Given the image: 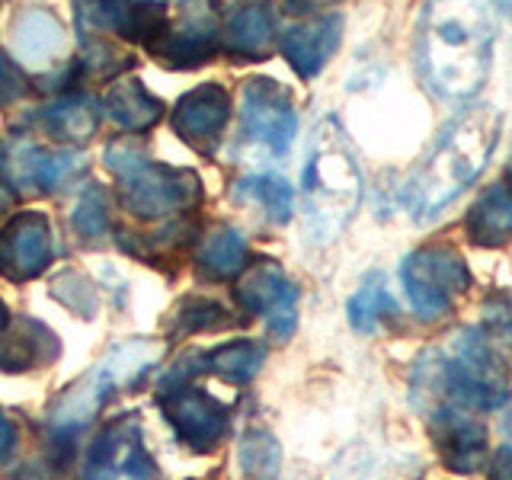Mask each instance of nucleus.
<instances>
[{
	"mask_svg": "<svg viewBox=\"0 0 512 480\" xmlns=\"http://www.w3.org/2000/svg\"><path fill=\"white\" fill-rule=\"evenodd\" d=\"M490 0H429L420 26L423 74L445 100H471L490 71Z\"/></svg>",
	"mask_w": 512,
	"mask_h": 480,
	"instance_id": "1",
	"label": "nucleus"
},
{
	"mask_svg": "<svg viewBox=\"0 0 512 480\" xmlns=\"http://www.w3.org/2000/svg\"><path fill=\"white\" fill-rule=\"evenodd\" d=\"M500 132L503 116L493 106H474L448 125L413 189V212L420 215V221L442 212L484 173L500 144Z\"/></svg>",
	"mask_w": 512,
	"mask_h": 480,
	"instance_id": "2",
	"label": "nucleus"
},
{
	"mask_svg": "<svg viewBox=\"0 0 512 480\" xmlns=\"http://www.w3.org/2000/svg\"><path fill=\"white\" fill-rule=\"evenodd\" d=\"M304 228L317 244H330L343 234L362 199V176L340 122L327 119L317 128L308 167H304Z\"/></svg>",
	"mask_w": 512,
	"mask_h": 480,
	"instance_id": "3",
	"label": "nucleus"
},
{
	"mask_svg": "<svg viewBox=\"0 0 512 480\" xmlns=\"http://www.w3.org/2000/svg\"><path fill=\"white\" fill-rule=\"evenodd\" d=\"M420 375L432 378V391L464 410H496L509 400V372L480 330H461L448 352H429Z\"/></svg>",
	"mask_w": 512,
	"mask_h": 480,
	"instance_id": "4",
	"label": "nucleus"
},
{
	"mask_svg": "<svg viewBox=\"0 0 512 480\" xmlns=\"http://www.w3.org/2000/svg\"><path fill=\"white\" fill-rule=\"evenodd\" d=\"M400 279L413 311L426 320H439L452 314L458 298L471 288V269L455 247L432 244L407 256Z\"/></svg>",
	"mask_w": 512,
	"mask_h": 480,
	"instance_id": "5",
	"label": "nucleus"
},
{
	"mask_svg": "<svg viewBox=\"0 0 512 480\" xmlns=\"http://www.w3.org/2000/svg\"><path fill=\"white\" fill-rule=\"evenodd\" d=\"M109 167L125 180V205L138 215H167L176 208L199 202V180L186 170H167L141 157H125V151L109 148Z\"/></svg>",
	"mask_w": 512,
	"mask_h": 480,
	"instance_id": "6",
	"label": "nucleus"
},
{
	"mask_svg": "<svg viewBox=\"0 0 512 480\" xmlns=\"http://www.w3.org/2000/svg\"><path fill=\"white\" fill-rule=\"evenodd\" d=\"M240 109H244V128L269 144L276 154H285L292 148L295 132H298V116L292 106V96L276 80L256 77L244 84V96H240Z\"/></svg>",
	"mask_w": 512,
	"mask_h": 480,
	"instance_id": "7",
	"label": "nucleus"
},
{
	"mask_svg": "<svg viewBox=\"0 0 512 480\" xmlns=\"http://www.w3.org/2000/svg\"><path fill=\"white\" fill-rule=\"evenodd\" d=\"M432 442L439 448L442 464L452 474H477L484 471L487 464V445H490V432L487 426L474 420V416L455 407L445 404L432 416Z\"/></svg>",
	"mask_w": 512,
	"mask_h": 480,
	"instance_id": "8",
	"label": "nucleus"
},
{
	"mask_svg": "<svg viewBox=\"0 0 512 480\" xmlns=\"http://www.w3.org/2000/svg\"><path fill=\"white\" fill-rule=\"evenodd\" d=\"M84 480H157L154 464L144 455L138 426L132 420L109 426L96 439Z\"/></svg>",
	"mask_w": 512,
	"mask_h": 480,
	"instance_id": "9",
	"label": "nucleus"
},
{
	"mask_svg": "<svg viewBox=\"0 0 512 480\" xmlns=\"http://www.w3.org/2000/svg\"><path fill=\"white\" fill-rule=\"evenodd\" d=\"M240 298L250 311H260L266 314L269 320V330L276 340H288V336L295 333V324H298V311H295V301H298V292L295 285L288 282L276 266H263L250 272V279L240 288Z\"/></svg>",
	"mask_w": 512,
	"mask_h": 480,
	"instance_id": "10",
	"label": "nucleus"
},
{
	"mask_svg": "<svg viewBox=\"0 0 512 480\" xmlns=\"http://www.w3.org/2000/svg\"><path fill=\"white\" fill-rule=\"evenodd\" d=\"M224 122H228V93L215 84L186 93L173 109V128L196 148L218 141Z\"/></svg>",
	"mask_w": 512,
	"mask_h": 480,
	"instance_id": "11",
	"label": "nucleus"
},
{
	"mask_svg": "<svg viewBox=\"0 0 512 480\" xmlns=\"http://www.w3.org/2000/svg\"><path fill=\"white\" fill-rule=\"evenodd\" d=\"M52 240H48V224L42 215H23L16 218L7 234L0 237V266L13 279H29L48 263Z\"/></svg>",
	"mask_w": 512,
	"mask_h": 480,
	"instance_id": "12",
	"label": "nucleus"
},
{
	"mask_svg": "<svg viewBox=\"0 0 512 480\" xmlns=\"http://www.w3.org/2000/svg\"><path fill=\"white\" fill-rule=\"evenodd\" d=\"M340 36H343L340 16H320V20H311V23L295 26L288 32L282 39V52L288 61H292L298 77L311 80L314 74L324 71L330 55L340 48Z\"/></svg>",
	"mask_w": 512,
	"mask_h": 480,
	"instance_id": "13",
	"label": "nucleus"
},
{
	"mask_svg": "<svg viewBox=\"0 0 512 480\" xmlns=\"http://www.w3.org/2000/svg\"><path fill=\"white\" fill-rule=\"evenodd\" d=\"M215 48L218 45H215L212 16H208L196 0H186L183 29L170 32L167 48H160V58H164V64H173V68H192V64H202Z\"/></svg>",
	"mask_w": 512,
	"mask_h": 480,
	"instance_id": "14",
	"label": "nucleus"
},
{
	"mask_svg": "<svg viewBox=\"0 0 512 480\" xmlns=\"http://www.w3.org/2000/svg\"><path fill=\"white\" fill-rule=\"evenodd\" d=\"M167 413L180 436L196 448H208L224 432V410L202 391L173 394Z\"/></svg>",
	"mask_w": 512,
	"mask_h": 480,
	"instance_id": "15",
	"label": "nucleus"
},
{
	"mask_svg": "<svg viewBox=\"0 0 512 480\" xmlns=\"http://www.w3.org/2000/svg\"><path fill=\"white\" fill-rule=\"evenodd\" d=\"M468 237L477 247H503L512 240V192L490 186L468 212Z\"/></svg>",
	"mask_w": 512,
	"mask_h": 480,
	"instance_id": "16",
	"label": "nucleus"
},
{
	"mask_svg": "<svg viewBox=\"0 0 512 480\" xmlns=\"http://www.w3.org/2000/svg\"><path fill=\"white\" fill-rule=\"evenodd\" d=\"M74 170H80V157H74V154H48L39 148H26V151H20V157H16L13 180L20 186L52 192L55 186L68 180Z\"/></svg>",
	"mask_w": 512,
	"mask_h": 480,
	"instance_id": "17",
	"label": "nucleus"
},
{
	"mask_svg": "<svg viewBox=\"0 0 512 480\" xmlns=\"http://www.w3.org/2000/svg\"><path fill=\"white\" fill-rule=\"evenodd\" d=\"M64 42V29L58 26V20H52L48 13H29L20 20V26H16L13 32V48L16 55H20L23 61H48Z\"/></svg>",
	"mask_w": 512,
	"mask_h": 480,
	"instance_id": "18",
	"label": "nucleus"
},
{
	"mask_svg": "<svg viewBox=\"0 0 512 480\" xmlns=\"http://www.w3.org/2000/svg\"><path fill=\"white\" fill-rule=\"evenodd\" d=\"M106 106H109V116L122 128H132V132L151 128L160 119V112H164V106H160L141 84H135V80H128V84H119L112 90Z\"/></svg>",
	"mask_w": 512,
	"mask_h": 480,
	"instance_id": "19",
	"label": "nucleus"
},
{
	"mask_svg": "<svg viewBox=\"0 0 512 480\" xmlns=\"http://www.w3.org/2000/svg\"><path fill=\"white\" fill-rule=\"evenodd\" d=\"M228 45L237 58L260 61L272 52V20L263 7H247L237 13L228 29Z\"/></svg>",
	"mask_w": 512,
	"mask_h": 480,
	"instance_id": "20",
	"label": "nucleus"
},
{
	"mask_svg": "<svg viewBox=\"0 0 512 480\" xmlns=\"http://www.w3.org/2000/svg\"><path fill=\"white\" fill-rule=\"evenodd\" d=\"M48 128L64 141H84L96 132V106L87 96H71L45 109Z\"/></svg>",
	"mask_w": 512,
	"mask_h": 480,
	"instance_id": "21",
	"label": "nucleus"
},
{
	"mask_svg": "<svg viewBox=\"0 0 512 480\" xmlns=\"http://www.w3.org/2000/svg\"><path fill=\"white\" fill-rule=\"evenodd\" d=\"M394 311H397L394 298L388 295V288H384V282L378 276L368 279L349 301V320L359 333H372L378 327V320Z\"/></svg>",
	"mask_w": 512,
	"mask_h": 480,
	"instance_id": "22",
	"label": "nucleus"
},
{
	"mask_svg": "<svg viewBox=\"0 0 512 480\" xmlns=\"http://www.w3.org/2000/svg\"><path fill=\"white\" fill-rule=\"evenodd\" d=\"M160 352L164 349H160L157 343H128V346L112 352V356L100 365V372L112 388H116V384L122 388V384L135 381L148 365H154L160 359Z\"/></svg>",
	"mask_w": 512,
	"mask_h": 480,
	"instance_id": "23",
	"label": "nucleus"
},
{
	"mask_svg": "<svg viewBox=\"0 0 512 480\" xmlns=\"http://www.w3.org/2000/svg\"><path fill=\"white\" fill-rule=\"evenodd\" d=\"M244 260H247V247L237 231H218L202 247V266L212 269L215 276H234L244 266Z\"/></svg>",
	"mask_w": 512,
	"mask_h": 480,
	"instance_id": "24",
	"label": "nucleus"
},
{
	"mask_svg": "<svg viewBox=\"0 0 512 480\" xmlns=\"http://www.w3.org/2000/svg\"><path fill=\"white\" fill-rule=\"evenodd\" d=\"M266 359V349L256 346V343H231L218 349L212 356V368L218 375L231 378V381H247L256 375V368L263 365Z\"/></svg>",
	"mask_w": 512,
	"mask_h": 480,
	"instance_id": "25",
	"label": "nucleus"
},
{
	"mask_svg": "<svg viewBox=\"0 0 512 480\" xmlns=\"http://www.w3.org/2000/svg\"><path fill=\"white\" fill-rule=\"evenodd\" d=\"M240 189H247V196L260 199L269 218H276L282 224L292 218V189L279 176H250V180L240 183Z\"/></svg>",
	"mask_w": 512,
	"mask_h": 480,
	"instance_id": "26",
	"label": "nucleus"
},
{
	"mask_svg": "<svg viewBox=\"0 0 512 480\" xmlns=\"http://www.w3.org/2000/svg\"><path fill=\"white\" fill-rule=\"evenodd\" d=\"M240 464H244V474L266 480L276 474L279 468V445L266 432H256V436H247L244 445H240Z\"/></svg>",
	"mask_w": 512,
	"mask_h": 480,
	"instance_id": "27",
	"label": "nucleus"
},
{
	"mask_svg": "<svg viewBox=\"0 0 512 480\" xmlns=\"http://www.w3.org/2000/svg\"><path fill=\"white\" fill-rule=\"evenodd\" d=\"M23 93V80H20V74H16V68L13 64L0 55V103H10V100H16V96Z\"/></svg>",
	"mask_w": 512,
	"mask_h": 480,
	"instance_id": "28",
	"label": "nucleus"
},
{
	"mask_svg": "<svg viewBox=\"0 0 512 480\" xmlns=\"http://www.w3.org/2000/svg\"><path fill=\"white\" fill-rule=\"evenodd\" d=\"M487 477L490 480H512V445L496 448V455L490 458Z\"/></svg>",
	"mask_w": 512,
	"mask_h": 480,
	"instance_id": "29",
	"label": "nucleus"
},
{
	"mask_svg": "<svg viewBox=\"0 0 512 480\" xmlns=\"http://www.w3.org/2000/svg\"><path fill=\"white\" fill-rule=\"evenodd\" d=\"M10 442H13V429H10V423L4 420V416H0V458L10 452Z\"/></svg>",
	"mask_w": 512,
	"mask_h": 480,
	"instance_id": "30",
	"label": "nucleus"
},
{
	"mask_svg": "<svg viewBox=\"0 0 512 480\" xmlns=\"http://www.w3.org/2000/svg\"><path fill=\"white\" fill-rule=\"evenodd\" d=\"M282 4L292 10V13H298V10H308V7L320 4V0H282Z\"/></svg>",
	"mask_w": 512,
	"mask_h": 480,
	"instance_id": "31",
	"label": "nucleus"
},
{
	"mask_svg": "<svg viewBox=\"0 0 512 480\" xmlns=\"http://www.w3.org/2000/svg\"><path fill=\"white\" fill-rule=\"evenodd\" d=\"M496 324L503 327V333H506V340H509V346H512V317H500Z\"/></svg>",
	"mask_w": 512,
	"mask_h": 480,
	"instance_id": "32",
	"label": "nucleus"
},
{
	"mask_svg": "<svg viewBox=\"0 0 512 480\" xmlns=\"http://www.w3.org/2000/svg\"><path fill=\"white\" fill-rule=\"evenodd\" d=\"M503 432H506V436H512V407L506 410V420H503Z\"/></svg>",
	"mask_w": 512,
	"mask_h": 480,
	"instance_id": "33",
	"label": "nucleus"
},
{
	"mask_svg": "<svg viewBox=\"0 0 512 480\" xmlns=\"http://www.w3.org/2000/svg\"><path fill=\"white\" fill-rule=\"evenodd\" d=\"M7 208H10V196H7V192H4V189H0V215H4V212H7Z\"/></svg>",
	"mask_w": 512,
	"mask_h": 480,
	"instance_id": "34",
	"label": "nucleus"
},
{
	"mask_svg": "<svg viewBox=\"0 0 512 480\" xmlns=\"http://www.w3.org/2000/svg\"><path fill=\"white\" fill-rule=\"evenodd\" d=\"M4 320H7V311H4V304H0V327H4Z\"/></svg>",
	"mask_w": 512,
	"mask_h": 480,
	"instance_id": "35",
	"label": "nucleus"
},
{
	"mask_svg": "<svg viewBox=\"0 0 512 480\" xmlns=\"http://www.w3.org/2000/svg\"><path fill=\"white\" fill-rule=\"evenodd\" d=\"M506 180H509V186H512V164H509V170H506Z\"/></svg>",
	"mask_w": 512,
	"mask_h": 480,
	"instance_id": "36",
	"label": "nucleus"
},
{
	"mask_svg": "<svg viewBox=\"0 0 512 480\" xmlns=\"http://www.w3.org/2000/svg\"><path fill=\"white\" fill-rule=\"evenodd\" d=\"M0 160H4V148H0Z\"/></svg>",
	"mask_w": 512,
	"mask_h": 480,
	"instance_id": "37",
	"label": "nucleus"
}]
</instances>
